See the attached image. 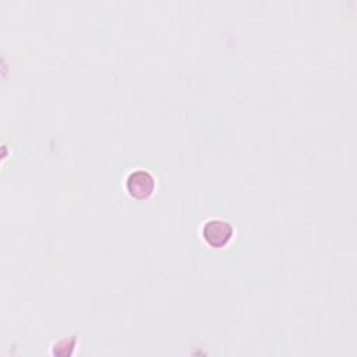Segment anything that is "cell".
<instances>
[{
	"label": "cell",
	"instance_id": "cell-2",
	"mask_svg": "<svg viewBox=\"0 0 357 357\" xmlns=\"http://www.w3.org/2000/svg\"><path fill=\"white\" fill-rule=\"evenodd\" d=\"M126 187L132 198L145 199L151 197L155 190V178L146 170H135L127 177Z\"/></svg>",
	"mask_w": 357,
	"mask_h": 357
},
{
	"label": "cell",
	"instance_id": "cell-1",
	"mask_svg": "<svg viewBox=\"0 0 357 357\" xmlns=\"http://www.w3.org/2000/svg\"><path fill=\"white\" fill-rule=\"evenodd\" d=\"M202 236L205 241L215 247L220 248L229 243L233 236V227L230 223L222 219H212L208 220L202 227Z\"/></svg>",
	"mask_w": 357,
	"mask_h": 357
}]
</instances>
